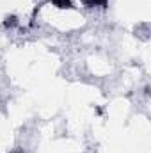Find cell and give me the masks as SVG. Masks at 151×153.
<instances>
[{
	"label": "cell",
	"instance_id": "cell-1",
	"mask_svg": "<svg viewBox=\"0 0 151 153\" xmlns=\"http://www.w3.org/2000/svg\"><path fill=\"white\" fill-rule=\"evenodd\" d=\"M84 5H85V7H94V5H100V7L107 9L109 0H84Z\"/></svg>",
	"mask_w": 151,
	"mask_h": 153
},
{
	"label": "cell",
	"instance_id": "cell-3",
	"mask_svg": "<svg viewBox=\"0 0 151 153\" xmlns=\"http://www.w3.org/2000/svg\"><path fill=\"white\" fill-rule=\"evenodd\" d=\"M16 23H18L16 16H7V18L4 20V25H5V27H14Z\"/></svg>",
	"mask_w": 151,
	"mask_h": 153
},
{
	"label": "cell",
	"instance_id": "cell-2",
	"mask_svg": "<svg viewBox=\"0 0 151 153\" xmlns=\"http://www.w3.org/2000/svg\"><path fill=\"white\" fill-rule=\"evenodd\" d=\"M53 5H57L59 9H71L73 7V2L71 0H52Z\"/></svg>",
	"mask_w": 151,
	"mask_h": 153
}]
</instances>
